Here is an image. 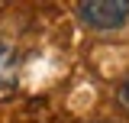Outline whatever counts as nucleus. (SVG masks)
Returning <instances> with one entry per match:
<instances>
[{
    "label": "nucleus",
    "mask_w": 129,
    "mask_h": 123,
    "mask_svg": "<svg viewBox=\"0 0 129 123\" xmlns=\"http://www.w3.org/2000/svg\"><path fill=\"white\" fill-rule=\"evenodd\" d=\"M74 13H78V19L87 29L110 32V29L126 26L129 0H87V3H78V7H74Z\"/></svg>",
    "instance_id": "obj_1"
},
{
    "label": "nucleus",
    "mask_w": 129,
    "mask_h": 123,
    "mask_svg": "<svg viewBox=\"0 0 129 123\" xmlns=\"http://www.w3.org/2000/svg\"><path fill=\"white\" fill-rule=\"evenodd\" d=\"M16 81V49L13 42L0 39V88H10Z\"/></svg>",
    "instance_id": "obj_2"
},
{
    "label": "nucleus",
    "mask_w": 129,
    "mask_h": 123,
    "mask_svg": "<svg viewBox=\"0 0 129 123\" xmlns=\"http://www.w3.org/2000/svg\"><path fill=\"white\" fill-rule=\"evenodd\" d=\"M116 104H119V107L129 113V78L123 81V84H119V91H116Z\"/></svg>",
    "instance_id": "obj_3"
}]
</instances>
